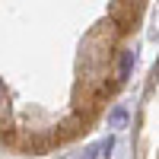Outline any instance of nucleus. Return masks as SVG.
<instances>
[{
  "label": "nucleus",
  "mask_w": 159,
  "mask_h": 159,
  "mask_svg": "<svg viewBox=\"0 0 159 159\" xmlns=\"http://www.w3.org/2000/svg\"><path fill=\"white\" fill-rule=\"evenodd\" d=\"M130 64H134V51H124V57H121V80L130 73Z\"/></svg>",
  "instance_id": "obj_2"
},
{
  "label": "nucleus",
  "mask_w": 159,
  "mask_h": 159,
  "mask_svg": "<svg viewBox=\"0 0 159 159\" xmlns=\"http://www.w3.org/2000/svg\"><path fill=\"white\" fill-rule=\"evenodd\" d=\"M96 156H99V147H92V150H86L83 156H76V159H96Z\"/></svg>",
  "instance_id": "obj_3"
},
{
  "label": "nucleus",
  "mask_w": 159,
  "mask_h": 159,
  "mask_svg": "<svg viewBox=\"0 0 159 159\" xmlns=\"http://www.w3.org/2000/svg\"><path fill=\"white\" fill-rule=\"evenodd\" d=\"M108 124H111V127H124V124H127V111H124V108H111Z\"/></svg>",
  "instance_id": "obj_1"
}]
</instances>
